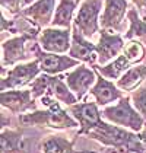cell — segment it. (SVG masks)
Returning a JSON list of instances; mask_svg holds the SVG:
<instances>
[{"mask_svg":"<svg viewBox=\"0 0 146 153\" xmlns=\"http://www.w3.org/2000/svg\"><path fill=\"white\" fill-rule=\"evenodd\" d=\"M38 44L47 53L64 54L72 47V28H44L39 34Z\"/></svg>","mask_w":146,"mask_h":153,"instance_id":"cell-7","label":"cell"},{"mask_svg":"<svg viewBox=\"0 0 146 153\" xmlns=\"http://www.w3.org/2000/svg\"><path fill=\"white\" fill-rule=\"evenodd\" d=\"M127 19H129V31L124 34V39L130 41H142L146 44V22L139 16V12L136 9H129L127 12Z\"/></svg>","mask_w":146,"mask_h":153,"instance_id":"cell-23","label":"cell"},{"mask_svg":"<svg viewBox=\"0 0 146 153\" xmlns=\"http://www.w3.org/2000/svg\"><path fill=\"white\" fill-rule=\"evenodd\" d=\"M139 137H140V140L143 141V143H145V146H146V127L139 133Z\"/></svg>","mask_w":146,"mask_h":153,"instance_id":"cell-29","label":"cell"},{"mask_svg":"<svg viewBox=\"0 0 146 153\" xmlns=\"http://www.w3.org/2000/svg\"><path fill=\"white\" fill-rule=\"evenodd\" d=\"M0 4H1L3 10H7L13 16H19L24 10L22 9V4H24L22 0H0Z\"/></svg>","mask_w":146,"mask_h":153,"instance_id":"cell-26","label":"cell"},{"mask_svg":"<svg viewBox=\"0 0 146 153\" xmlns=\"http://www.w3.org/2000/svg\"><path fill=\"white\" fill-rule=\"evenodd\" d=\"M31 53L35 56V60L39 61L41 71L51 74V76H57V74L69 70L72 67L80 66L79 61L72 59L70 56H61V54H53V53L44 51L39 44H32Z\"/></svg>","mask_w":146,"mask_h":153,"instance_id":"cell-6","label":"cell"},{"mask_svg":"<svg viewBox=\"0 0 146 153\" xmlns=\"http://www.w3.org/2000/svg\"><path fill=\"white\" fill-rule=\"evenodd\" d=\"M69 56L77 61H83L91 66H95L98 61L97 45L89 42L74 24L72 28V47L69 50Z\"/></svg>","mask_w":146,"mask_h":153,"instance_id":"cell-14","label":"cell"},{"mask_svg":"<svg viewBox=\"0 0 146 153\" xmlns=\"http://www.w3.org/2000/svg\"><path fill=\"white\" fill-rule=\"evenodd\" d=\"M79 136H74L73 140H67L61 136H47L41 141L39 147L42 153H77L74 150V143Z\"/></svg>","mask_w":146,"mask_h":153,"instance_id":"cell-21","label":"cell"},{"mask_svg":"<svg viewBox=\"0 0 146 153\" xmlns=\"http://www.w3.org/2000/svg\"><path fill=\"white\" fill-rule=\"evenodd\" d=\"M56 13V0H36L31 6L22 10L21 16L34 28H44L53 22Z\"/></svg>","mask_w":146,"mask_h":153,"instance_id":"cell-12","label":"cell"},{"mask_svg":"<svg viewBox=\"0 0 146 153\" xmlns=\"http://www.w3.org/2000/svg\"><path fill=\"white\" fill-rule=\"evenodd\" d=\"M95 73H97V83L92 86V89L89 92L95 98V102L98 104V106H104L110 104V102L121 99L123 91H120L117 88V85L114 82H111V80H108V79H105L97 70H95Z\"/></svg>","mask_w":146,"mask_h":153,"instance_id":"cell-16","label":"cell"},{"mask_svg":"<svg viewBox=\"0 0 146 153\" xmlns=\"http://www.w3.org/2000/svg\"><path fill=\"white\" fill-rule=\"evenodd\" d=\"M42 105L47 106L44 111H32L29 114H22L18 117V123L22 127H48L54 130H64V128H74L79 126V123L67 114L57 102V99L51 96H42L41 98Z\"/></svg>","mask_w":146,"mask_h":153,"instance_id":"cell-2","label":"cell"},{"mask_svg":"<svg viewBox=\"0 0 146 153\" xmlns=\"http://www.w3.org/2000/svg\"><path fill=\"white\" fill-rule=\"evenodd\" d=\"M126 48L124 36L118 34H111L108 29L99 31V41L97 44V54L99 66H107L110 60H115Z\"/></svg>","mask_w":146,"mask_h":153,"instance_id":"cell-10","label":"cell"},{"mask_svg":"<svg viewBox=\"0 0 146 153\" xmlns=\"http://www.w3.org/2000/svg\"><path fill=\"white\" fill-rule=\"evenodd\" d=\"M39 61L38 60H32L28 61L25 64H16L10 70H7L6 76L1 77L0 80V89L1 92L4 91H19L21 88H24L26 85L35 80L39 76Z\"/></svg>","mask_w":146,"mask_h":153,"instance_id":"cell-5","label":"cell"},{"mask_svg":"<svg viewBox=\"0 0 146 153\" xmlns=\"http://www.w3.org/2000/svg\"><path fill=\"white\" fill-rule=\"evenodd\" d=\"M127 12H129V4L126 0H104V13L101 16V26L104 29L120 31Z\"/></svg>","mask_w":146,"mask_h":153,"instance_id":"cell-15","label":"cell"},{"mask_svg":"<svg viewBox=\"0 0 146 153\" xmlns=\"http://www.w3.org/2000/svg\"><path fill=\"white\" fill-rule=\"evenodd\" d=\"M134 3V6L137 7V10H143L146 9V0H132Z\"/></svg>","mask_w":146,"mask_h":153,"instance_id":"cell-28","label":"cell"},{"mask_svg":"<svg viewBox=\"0 0 146 153\" xmlns=\"http://www.w3.org/2000/svg\"><path fill=\"white\" fill-rule=\"evenodd\" d=\"M66 83L69 89L76 95L77 101H80L97 83V73L94 69H89L83 64H80L73 71L66 74Z\"/></svg>","mask_w":146,"mask_h":153,"instance_id":"cell-13","label":"cell"},{"mask_svg":"<svg viewBox=\"0 0 146 153\" xmlns=\"http://www.w3.org/2000/svg\"><path fill=\"white\" fill-rule=\"evenodd\" d=\"M76 1H77V3H79V1H80V0H76Z\"/></svg>","mask_w":146,"mask_h":153,"instance_id":"cell-32","label":"cell"},{"mask_svg":"<svg viewBox=\"0 0 146 153\" xmlns=\"http://www.w3.org/2000/svg\"><path fill=\"white\" fill-rule=\"evenodd\" d=\"M143 80H146V66H133L117 80L115 85L123 92H134Z\"/></svg>","mask_w":146,"mask_h":153,"instance_id":"cell-20","label":"cell"},{"mask_svg":"<svg viewBox=\"0 0 146 153\" xmlns=\"http://www.w3.org/2000/svg\"><path fill=\"white\" fill-rule=\"evenodd\" d=\"M1 106L9 109L12 114L22 115L28 111H36L35 99L32 96L31 89L25 91H4L0 94Z\"/></svg>","mask_w":146,"mask_h":153,"instance_id":"cell-11","label":"cell"},{"mask_svg":"<svg viewBox=\"0 0 146 153\" xmlns=\"http://www.w3.org/2000/svg\"><path fill=\"white\" fill-rule=\"evenodd\" d=\"M22 1H24V4H25V6H31L32 3H35L36 0H22Z\"/></svg>","mask_w":146,"mask_h":153,"instance_id":"cell-30","label":"cell"},{"mask_svg":"<svg viewBox=\"0 0 146 153\" xmlns=\"http://www.w3.org/2000/svg\"><path fill=\"white\" fill-rule=\"evenodd\" d=\"M76 6H77L76 0H60V3L56 7L53 22H51L53 28H64V29L70 28L73 12H74Z\"/></svg>","mask_w":146,"mask_h":153,"instance_id":"cell-22","label":"cell"},{"mask_svg":"<svg viewBox=\"0 0 146 153\" xmlns=\"http://www.w3.org/2000/svg\"><path fill=\"white\" fill-rule=\"evenodd\" d=\"M132 66H133V63L126 57L124 53H121L114 61L108 63L107 66L95 64V66H92V69L97 70L98 73H101V74H102L104 77H107V79H117V80H118L129 69H132Z\"/></svg>","mask_w":146,"mask_h":153,"instance_id":"cell-19","label":"cell"},{"mask_svg":"<svg viewBox=\"0 0 146 153\" xmlns=\"http://www.w3.org/2000/svg\"><path fill=\"white\" fill-rule=\"evenodd\" d=\"M38 32H41V29L38 28H29L25 34L19 36H13L6 41H3L1 44V71L6 67H15L19 61L25 60L26 56V50L25 44L26 41H35Z\"/></svg>","mask_w":146,"mask_h":153,"instance_id":"cell-4","label":"cell"},{"mask_svg":"<svg viewBox=\"0 0 146 153\" xmlns=\"http://www.w3.org/2000/svg\"><path fill=\"white\" fill-rule=\"evenodd\" d=\"M86 136L99 141L102 146L110 147L105 153H146V146L140 140L139 133L118 126H111L105 121L91 130Z\"/></svg>","mask_w":146,"mask_h":153,"instance_id":"cell-1","label":"cell"},{"mask_svg":"<svg viewBox=\"0 0 146 153\" xmlns=\"http://www.w3.org/2000/svg\"><path fill=\"white\" fill-rule=\"evenodd\" d=\"M45 96H51V98H54V99H57V101H60L69 106L76 105V102H77L76 95L69 89V86L66 83V76H61V74H57V76L47 74Z\"/></svg>","mask_w":146,"mask_h":153,"instance_id":"cell-17","label":"cell"},{"mask_svg":"<svg viewBox=\"0 0 146 153\" xmlns=\"http://www.w3.org/2000/svg\"><path fill=\"white\" fill-rule=\"evenodd\" d=\"M123 53L126 54V57L130 60L133 64L137 66V63H140L142 60L145 59L146 50L140 41H136V39H134V41H130V42L126 45V48H124Z\"/></svg>","mask_w":146,"mask_h":153,"instance_id":"cell-24","label":"cell"},{"mask_svg":"<svg viewBox=\"0 0 146 153\" xmlns=\"http://www.w3.org/2000/svg\"><path fill=\"white\" fill-rule=\"evenodd\" d=\"M13 25H15V21H6L4 15H1V26H0V31H1V32H4L6 29H9V32L16 34V32H18V29H16Z\"/></svg>","mask_w":146,"mask_h":153,"instance_id":"cell-27","label":"cell"},{"mask_svg":"<svg viewBox=\"0 0 146 153\" xmlns=\"http://www.w3.org/2000/svg\"><path fill=\"white\" fill-rule=\"evenodd\" d=\"M102 9V0H83L79 7V12L74 16V25L83 36H92L99 29L98 16Z\"/></svg>","mask_w":146,"mask_h":153,"instance_id":"cell-8","label":"cell"},{"mask_svg":"<svg viewBox=\"0 0 146 153\" xmlns=\"http://www.w3.org/2000/svg\"><path fill=\"white\" fill-rule=\"evenodd\" d=\"M69 112L79 123V130L76 136H86L91 130H94L102 123L101 111L98 109L97 102H83L69 106Z\"/></svg>","mask_w":146,"mask_h":153,"instance_id":"cell-9","label":"cell"},{"mask_svg":"<svg viewBox=\"0 0 146 153\" xmlns=\"http://www.w3.org/2000/svg\"><path fill=\"white\" fill-rule=\"evenodd\" d=\"M77 153H98V152H92V150H77Z\"/></svg>","mask_w":146,"mask_h":153,"instance_id":"cell-31","label":"cell"},{"mask_svg":"<svg viewBox=\"0 0 146 153\" xmlns=\"http://www.w3.org/2000/svg\"><path fill=\"white\" fill-rule=\"evenodd\" d=\"M130 98H132V104H133L134 109L143 117L146 124V88H140V89L134 91Z\"/></svg>","mask_w":146,"mask_h":153,"instance_id":"cell-25","label":"cell"},{"mask_svg":"<svg viewBox=\"0 0 146 153\" xmlns=\"http://www.w3.org/2000/svg\"><path fill=\"white\" fill-rule=\"evenodd\" d=\"M1 153H28V146L24 139V130L3 128L0 134Z\"/></svg>","mask_w":146,"mask_h":153,"instance_id":"cell-18","label":"cell"},{"mask_svg":"<svg viewBox=\"0 0 146 153\" xmlns=\"http://www.w3.org/2000/svg\"><path fill=\"white\" fill-rule=\"evenodd\" d=\"M130 101H132L130 96H123L121 99H118L117 105L104 108L101 111V117L118 127L129 128L134 133H140L146 126L145 120L134 109Z\"/></svg>","mask_w":146,"mask_h":153,"instance_id":"cell-3","label":"cell"}]
</instances>
